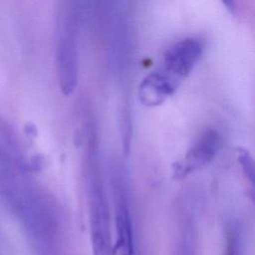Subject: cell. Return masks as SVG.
<instances>
[{
  "instance_id": "obj_1",
  "label": "cell",
  "mask_w": 255,
  "mask_h": 255,
  "mask_svg": "<svg viewBox=\"0 0 255 255\" xmlns=\"http://www.w3.org/2000/svg\"><path fill=\"white\" fill-rule=\"evenodd\" d=\"M0 194L38 240L48 241L56 234L55 206L30 176L18 146L6 132L0 133Z\"/></svg>"
},
{
  "instance_id": "obj_2",
  "label": "cell",
  "mask_w": 255,
  "mask_h": 255,
  "mask_svg": "<svg viewBox=\"0 0 255 255\" xmlns=\"http://www.w3.org/2000/svg\"><path fill=\"white\" fill-rule=\"evenodd\" d=\"M84 171L93 255H116L110 205L101 170L98 139L93 135L87 137Z\"/></svg>"
},
{
  "instance_id": "obj_3",
  "label": "cell",
  "mask_w": 255,
  "mask_h": 255,
  "mask_svg": "<svg viewBox=\"0 0 255 255\" xmlns=\"http://www.w3.org/2000/svg\"><path fill=\"white\" fill-rule=\"evenodd\" d=\"M81 2H69L64 8L57 34L56 57L59 87L65 96L76 90L79 80V37L85 9Z\"/></svg>"
},
{
  "instance_id": "obj_4",
  "label": "cell",
  "mask_w": 255,
  "mask_h": 255,
  "mask_svg": "<svg viewBox=\"0 0 255 255\" xmlns=\"http://www.w3.org/2000/svg\"><path fill=\"white\" fill-rule=\"evenodd\" d=\"M111 184L114 198L116 255H137L128 192L124 174L119 168L113 169Z\"/></svg>"
},
{
  "instance_id": "obj_5",
  "label": "cell",
  "mask_w": 255,
  "mask_h": 255,
  "mask_svg": "<svg viewBox=\"0 0 255 255\" xmlns=\"http://www.w3.org/2000/svg\"><path fill=\"white\" fill-rule=\"evenodd\" d=\"M108 9V42L110 65L114 74L125 78L130 58V28L127 10L119 2Z\"/></svg>"
},
{
  "instance_id": "obj_6",
  "label": "cell",
  "mask_w": 255,
  "mask_h": 255,
  "mask_svg": "<svg viewBox=\"0 0 255 255\" xmlns=\"http://www.w3.org/2000/svg\"><path fill=\"white\" fill-rule=\"evenodd\" d=\"M221 145V136L214 128L203 131L183 157L172 164V177L181 179L207 165L216 156Z\"/></svg>"
},
{
  "instance_id": "obj_7",
  "label": "cell",
  "mask_w": 255,
  "mask_h": 255,
  "mask_svg": "<svg viewBox=\"0 0 255 255\" xmlns=\"http://www.w3.org/2000/svg\"><path fill=\"white\" fill-rule=\"evenodd\" d=\"M204 49L203 41L194 36L185 37L170 45L163 54L160 68L180 83L193 70Z\"/></svg>"
},
{
  "instance_id": "obj_8",
  "label": "cell",
  "mask_w": 255,
  "mask_h": 255,
  "mask_svg": "<svg viewBox=\"0 0 255 255\" xmlns=\"http://www.w3.org/2000/svg\"><path fill=\"white\" fill-rule=\"evenodd\" d=\"M178 86L179 82L162 69L154 70L141 79L137 88V97L143 106L156 107L172 96Z\"/></svg>"
},
{
  "instance_id": "obj_9",
  "label": "cell",
  "mask_w": 255,
  "mask_h": 255,
  "mask_svg": "<svg viewBox=\"0 0 255 255\" xmlns=\"http://www.w3.org/2000/svg\"><path fill=\"white\" fill-rule=\"evenodd\" d=\"M171 255H195L194 226L190 217H182Z\"/></svg>"
},
{
  "instance_id": "obj_10",
  "label": "cell",
  "mask_w": 255,
  "mask_h": 255,
  "mask_svg": "<svg viewBox=\"0 0 255 255\" xmlns=\"http://www.w3.org/2000/svg\"><path fill=\"white\" fill-rule=\"evenodd\" d=\"M221 255H240V234L235 222L230 221L224 230V246Z\"/></svg>"
},
{
  "instance_id": "obj_11",
  "label": "cell",
  "mask_w": 255,
  "mask_h": 255,
  "mask_svg": "<svg viewBox=\"0 0 255 255\" xmlns=\"http://www.w3.org/2000/svg\"><path fill=\"white\" fill-rule=\"evenodd\" d=\"M236 157L241 166V169L246 177V179L253 185L254 182V162L253 157L248 149L245 147H237Z\"/></svg>"
}]
</instances>
